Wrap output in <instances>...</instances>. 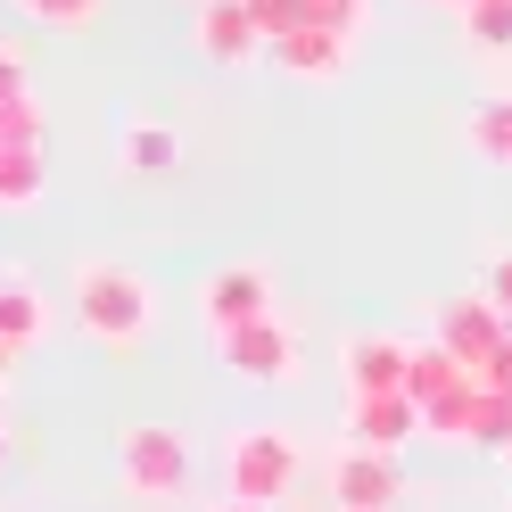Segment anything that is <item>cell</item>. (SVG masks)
<instances>
[{
	"mask_svg": "<svg viewBox=\"0 0 512 512\" xmlns=\"http://www.w3.org/2000/svg\"><path fill=\"white\" fill-rule=\"evenodd\" d=\"M116 488L133 504H174L190 488V446L174 422H133L116 438Z\"/></svg>",
	"mask_w": 512,
	"mask_h": 512,
	"instance_id": "3",
	"label": "cell"
},
{
	"mask_svg": "<svg viewBox=\"0 0 512 512\" xmlns=\"http://www.w3.org/2000/svg\"><path fill=\"white\" fill-rule=\"evenodd\" d=\"M455 380H471V364L463 356H446V347L430 339V347H413V372H405V397L413 405H430V397H446Z\"/></svg>",
	"mask_w": 512,
	"mask_h": 512,
	"instance_id": "16",
	"label": "cell"
},
{
	"mask_svg": "<svg viewBox=\"0 0 512 512\" xmlns=\"http://www.w3.org/2000/svg\"><path fill=\"white\" fill-rule=\"evenodd\" d=\"M422 438V405L405 389H347V446H372V455H397V446Z\"/></svg>",
	"mask_w": 512,
	"mask_h": 512,
	"instance_id": "7",
	"label": "cell"
},
{
	"mask_svg": "<svg viewBox=\"0 0 512 512\" xmlns=\"http://www.w3.org/2000/svg\"><path fill=\"white\" fill-rule=\"evenodd\" d=\"M306 25H331V34H347V42H356L364 0H306Z\"/></svg>",
	"mask_w": 512,
	"mask_h": 512,
	"instance_id": "23",
	"label": "cell"
},
{
	"mask_svg": "<svg viewBox=\"0 0 512 512\" xmlns=\"http://www.w3.org/2000/svg\"><path fill=\"white\" fill-rule=\"evenodd\" d=\"M405 479H397V455H372V446H339L331 455V504L339 512H397Z\"/></svg>",
	"mask_w": 512,
	"mask_h": 512,
	"instance_id": "8",
	"label": "cell"
},
{
	"mask_svg": "<svg viewBox=\"0 0 512 512\" xmlns=\"http://www.w3.org/2000/svg\"><path fill=\"white\" fill-rule=\"evenodd\" d=\"M17 9L34 17V25H91V17H100V0H17Z\"/></svg>",
	"mask_w": 512,
	"mask_h": 512,
	"instance_id": "22",
	"label": "cell"
},
{
	"mask_svg": "<svg viewBox=\"0 0 512 512\" xmlns=\"http://www.w3.org/2000/svg\"><path fill=\"white\" fill-rule=\"evenodd\" d=\"M190 42H199L207 67H248V58H265V50H273V42H265V25L248 17V0H207L199 25H190Z\"/></svg>",
	"mask_w": 512,
	"mask_h": 512,
	"instance_id": "9",
	"label": "cell"
},
{
	"mask_svg": "<svg viewBox=\"0 0 512 512\" xmlns=\"http://www.w3.org/2000/svg\"><path fill=\"white\" fill-rule=\"evenodd\" d=\"M42 100L34 91H17V100H0V149H42Z\"/></svg>",
	"mask_w": 512,
	"mask_h": 512,
	"instance_id": "19",
	"label": "cell"
},
{
	"mask_svg": "<svg viewBox=\"0 0 512 512\" xmlns=\"http://www.w3.org/2000/svg\"><path fill=\"white\" fill-rule=\"evenodd\" d=\"M265 314H273V273L256 265V256H232V265H215V273L199 281V323H207V339L240 331V323H265Z\"/></svg>",
	"mask_w": 512,
	"mask_h": 512,
	"instance_id": "5",
	"label": "cell"
},
{
	"mask_svg": "<svg viewBox=\"0 0 512 512\" xmlns=\"http://www.w3.org/2000/svg\"><path fill=\"white\" fill-rule=\"evenodd\" d=\"M479 290H488V298H496V306L512 314V248H504V256H496V265H488V281H479Z\"/></svg>",
	"mask_w": 512,
	"mask_h": 512,
	"instance_id": "24",
	"label": "cell"
},
{
	"mask_svg": "<svg viewBox=\"0 0 512 512\" xmlns=\"http://www.w3.org/2000/svg\"><path fill=\"white\" fill-rule=\"evenodd\" d=\"M463 34L479 50H512V0H471L463 9Z\"/></svg>",
	"mask_w": 512,
	"mask_h": 512,
	"instance_id": "20",
	"label": "cell"
},
{
	"mask_svg": "<svg viewBox=\"0 0 512 512\" xmlns=\"http://www.w3.org/2000/svg\"><path fill=\"white\" fill-rule=\"evenodd\" d=\"M347 58H356V42L331 34V25H298L290 42H273V67L290 75V83H339Z\"/></svg>",
	"mask_w": 512,
	"mask_h": 512,
	"instance_id": "11",
	"label": "cell"
},
{
	"mask_svg": "<svg viewBox=\"0 0 512 512\" xmlns=\"http://www.w3.org/2000/svg\"><path fill=\"white\" fill-rule=\"evenodd\" d=\"M67 314L83 323L91 347H141L149 323H157V290L133 273V265H75V290H67Z\"/></svg>",
	"mask_w": 512,
	"mask_h": 512,
	"instance_id": "1",
	"label": "cell"
},
{
	"mask_svg": "<svg viewBox=\"0 0 512 512\" xmlns=\"http://www.w3.org/2000/svg\"><path fill=\"white\" fill-rule=\"evenodd\" d=\"M471 455H496V463H512V389H488V397H479Z\"/></svg>",
	"mask_w": 512,
	"mask_h": 512,
	"instance_id": "18",
	"label": "cell"
},
{
	"mask_svg": "<svg viewBox=\"0 0 512 512\" xmlns=\"http://www.w3.org/2000/svg\"><path fill=\"white\" fill-rule=\"evenodd\" d=\"M17 91H34V83H25V58L0 42V100H17Z\"/></svg>",
	"mask_w": 512,
	"mask_h": 512,
	"instance_id": "25",
	"label": "cell"
},
{
	"mask_svg": "<svg viewBox=\"0 0 512 512\" xmlns=\"http://www.w3.org/2000/svg\"><path fill=\"white\" fill-rule=\"evenodd\" d=\"M248 17L265 25V42H290L298 25H306V0H248Z\"/></svg>",
	"mask_w": 512,
	"mask_h": 512,
	"instance_id": "21",
	"label": "cell"
},
{
	"mask_svg": "<svg viewBox=\"0 0 512 512\" xmlns=\"http://www.w3.org/2000/svg\"><path fill=\"white\" fill-rule=\"evenodd\" d=\"M405 372H413V347L405 339H389V331L339 339V380H347V389H405Z\"/></svg>",
	"mask_w": 512,
	"mask_h": 512,
	"instance_id": "10",
	"label": "cell"
},
{
	"mask_svg": "<svg viewBox=\"0 0 512 512\" xmlns=\"http://www.w3.org/2000/svg\"><path fill=\"white\" fill-rule=\"evenodd\" d=\"M298 463H306V446L290 430H273V422H256V430H232L223 438V496L232 504H281L298 488Z\"/></svg>",
	"mask_w": 512,
	"mask_h": 512,
	"instance_id": "2",
	"label": "cell"
},
{
	"mask_svg": "<svg viewBox=\"0 0 512 512\" xmlns=\"http://www.w3.org/2000/svg\"><path fill=\"white\" fill-rule=\"evenodd\" d=\"M215 364L248 380V389H281V380L298 372V331L281 323V314H265V323H240V331H223L215 339Z\"/></svg>",
	"mask_w": 512,
	"mask_h": 512,
	"instance_id": "4",
	"label": "cell"
},
{
	"mask_svg": "<svg viewBox=\"0 0 512 512\" xmlns=\"http://www.w3.org/2000/svg\"><path fill=\"white\" fill-rule=\"evenodd\" d=\"M504 339H512V314H504L488 290H463V298H446V306H438V347H446V356H463L471 372L488 364Z\"/></svg>",
	"mask_w": 512,
	"mask_h": 512,
	"instance_id": "6",
	"label": "cell"
},
{
	"mask_svg": "<svg viewBox=\"0 0 512 512\" xmlns=\"http://www.w3.org/2000/svg\"><path fill=\"white\" fill-rule=\"evenodd\" d=\"M0 339H9L17 356L50 339V298H42L25 273H0Z\"/></svg>",
	"mask_w": 512,
	"mask_h": 512,
	"instance_id": "12",
	"label": "cell"
},
{
	"mask_svg": "<svg viewBox=\"0 0 512 512\" xmlns=\"http://www.w3.org/2000/svg\"><path fill=\"white\" fill-rule=\"evenodd\" d=\"M215 512H265V504H232V496H223V504H215Z\"/></svg>",
	"mask_w": 512,
	"mask_h": 512,
	"instance_id": "28",
	"label": "cell"
},
{
	"mask_svg": "<svg viewBox=\"0 0 512 512\" xmlns=\"http://www.w3.org/2000/svg\"><path fill=\"white\" fill-rule=\"evenodd\" d=\"M182 166V141H174V124H133L124 133V174H174Z\"/></svg>",
	"mask_w": 512,
	"mask_h": 512,
	"instance_id": "15",
	"label": "cell"
},
{
	"mask_svg": "<svg viewBox=\"0 0 512 512\" xmlns=\"http://www.w3.org/2000/svg\"><path fill=\"white\" fill-rule=\"evenodd\" d=\"M9 372H17V347H9V339H0V380H9Z\"/></svg>",
	"mask_w": 512,
	"mask_h": 512,
	"instance_id": "27",
	"label": "cell"
},
{
	"mask_svg": "<svg viewBox=\"0 0 512 512\" xmlns=\"http://www.w3.org/2000/svg\"><path fill=\"white\" fill-rule=\"evenodd\" d=\"M42 190H50V157L42 149H0V207H42Z\"/></svg>",
	"mask_w": 512,
	"mask_h": 512,
	"instance_id": "14",
	"label": "cell"
},
{
	"mask_svg": "<svg viewBox=\"0 0 512 512\" xmlns=\"http://www.w3.org/2000/svg\"><path fill=\"white\" fill-rule=\"evenodd\" d=\"M0 471H9V430H0Z\"/></svg>",
	"mask_w": 512,
	"mask_h": 512,
	"instance_id": "29",
	"label": "cell"
},
{
	"mask_svg": "<svg viewBox=\"0 0 512 512\" xmlns=\"http://www.w3.org/2000/svg\"><path fill=\"white\" fill-rule=\"evenodd\" d=\"M479 397H488V380H455V389H446V397H430L422 405V430L438 438V446H471V430H479Z\"/></svg>",
	"mask_w": 512,
	"mask_h": 512,
	"instance_id": "13",
	"label": "cell"
},
{
	"mask_svg": "<svg viewBox=\"0 0 512 512\" xmlns=\"http://www.w3.org/2000/svg\"><path fill=\"white\" fill-rule=\"evenodd\" d=\"M463 141L488 157V166H512V100H479L463 116Z\"/></svg>",
	"mask_w": 512,
	"mask_h": 512,
	"instance_id": "17",
	"label": "cell"
},
{
	"mask_svg": "<svg viewBox=\"0 0 512 512\" xmlns=\"http://www.w3.org/2000/svg\"><path fill=\"white\" fill-rule=\"evenodd\" d=\"M479 380H488V389H512V339L496 347V356H488V364H479Z\"/></svg>",
	"mask_w": 512,
	"mask_h": 512,
	"instance_id": "26",
	"label": "cell"
}]
</instances>
